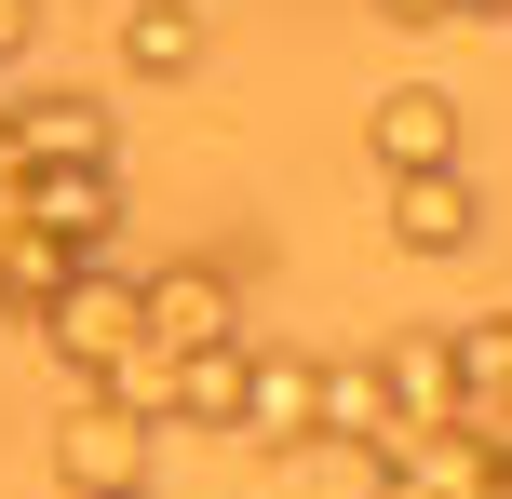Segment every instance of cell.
I'll return each mask as SVG.
<instances>
[{
	"label": "cell",
	"instance_id": "1",
	"mask_svg": "<svg viewBox=\"0 0 512 499\" xmlns=\"http://www.w3.org/2000/svg\"><path fill=\"white\" fill-rule=\"evenodd\" d=\"M135 338L149 351H230V338H256V311L216 257H176V270H135Z\"/></svg>",
	"mask_w": 512,
	"mask_h": 499
},
{
	"label": "cell",
	"instance_id": "2",
	"mask_svg": "<svg viewBox=\"0 0 512 499\" xmlns=\"http://www.w3.org/2000/svg\"><path fill=\"white\" fill-rule=\"evenodd\" d=\"M54 486H68V499H135V486H162V432L81 392L68 419H54Z\"/></svg>",
	"mask_w": 512,
	"mask_h": 499
},
{
	"label": "cell",
	"instance_id": "3",
	"mask_svg": "<svg viewBox=\"0 0 512 499\" xmlns=\"http://www.w3.org/2000/svg\"><path fill=\"white\" fill-rule=\"evenodd\" d=\"M108 149H122V122H108V95H81V81L0 95V162H14V176H41V162H108Z\"/></svg>",
	"mask_w": 512,
	"mask_h": 499
},
{
	"label": "cell",
	"instance_id": "4",
	"mask_svg": "<svg viewBox=\"0 0 512 499\" xmlns=\"http://www.w3.org/2000/svg\"><path fill=\"white\" fill-rule=\"evenodd\" d=\"M14 230L68 243V257H108V230H122V162H41V176H14Z\"/></svg>",
	"mask_w": 512,
	"mask_h": 499
},
{
	"label": "cell",
	"instance_id": "5",
	"mask_svg": "<svg viewBox=\"0 0 512 499\" xmlns=\"http://www.w3.org/2000/svg\"><path fill=\"white\" fill-rule=\"evenodd\" d=\"M41 338H54V365H68V378H95L108 351H135V270H122V257H81L68 284H54Z\"/></svg>",
	"mask_w": 512,
	"mask_h": 499
},
{
	"label": "cell",
	"instance_id": "6",
	"mask_svg": "<svg viewBox=\"0 0 512 499\" xmlns=\"http://www.w3.org/2000/svg\"><path fill=\"white\" fill-rule=\"evenodd\" d=\"M378 216L405 257H459L486 230V189H472V162H432V176H378Z\"/></svg>",
	"mask_w": 512,
	"mask_h": 499
},
{
	"label": "cell",
	"instance_id": "7",
	"mask_svg": "<svg viewBox=\"0 0 512 499\" xmlns=\"http://www.w3.org/2000/svg\"><path fill=\"white\" fill-rule=\"evenodd\" d=\"M364 149H378V176H432V162H459V95H445V81H391V95L364 108Z\"/></svg>",
	"mask_w": 512,
	"mask_h": 499
},
{
	"label": "cell",
	"instance_id": "8",
	"mask_svg": "<svg viewBox=\"0 0 512 499\" xmlns=\"http://www.w3.org/2000/svg\"><path fill=\"white\" fill-rule=\"evenodd\" d=\"M310 446H391V392H378V351H310Z\"/></svg>",
	"mask_w": 512,
	"mask_h": 499
},
{
	"label": "cell",
	"instance_id": "9",
	"mask_svg": "<svg viewBox=\"0 0 512 499\" xmlns=\"http://www.w3.org/2000/svg\"><path fill=\"white\" fill-rule=\"evenodd\" d=\"M108 54H122V81H189L216 54V27H203V0H122Z\"/></svg>",
	"mask_w": 512,
	"mask_h": 499
},
{
	"label": "cell",
	"instance_id": "10",
	"mask_svg": "<svg viewBox=\"0 0 512 499\" xmlns=\"http://www.w3.org/2000/svg\"><path fill=\"white\" fill-rule=\"evenodd\" d=\"M230 446H270V459L310 446V351H270V338L243 351V432Z\"/></svg>",
	"mask_w": 512,
	"mask_h": 499
},
{
	"label": "cell",
	"instance_id": "11",
	"mask_svg": "<svg viewBox=\"0 0 512 499\" xmlns=\"http://www.w3.org/2000/svg\"><path fill=\"white\" fill-rule=\"evenodd\" d=\"M243 351H256V338H230V351H176L162 432H243Z\"/></svg>",
	"mask_w": 512,
	"mask_h": 499
},
{
	"label": "cell",
	"instance_id": "12",
	"mask_svg": "<svg viewBox=\"0 0 512 499\" xmlns=\"http://www.w3.org/2000/svg\"><path fill=\"white\" fill-rule=\"evenodd\" d=\"M81 392H95V405H122V419H149V432H162V392H176V351H149V338H135V351H108V365L81 378Z\"/></svg>",
	"mask_w": 512,
	"mask_h": 499
},
{
	"label": "cell",
	"instance_id": "13",
	"mask_svg": "<svg viewBox=\"0 0 512 499\" xmlns=\"http://www.w3.org/2000/svg\"><path fill=\"white\" fill-rule=\"evenodd\" d=\"M27 27H41V0H0V68L27 54Z\"/></svg>",
	"mask_w": 512,
	"mask_h": 499
},
{
	"label": "cell",
	"instance_id": "14",
	"mask_svg": "<svg viewBox=\"0 0 512 499\" xmlns=\"http://www.w3.org/2000/svg\"><path fill=\"white\" fill-rule=\"evenodd\" d=\"M378 14H391V27H445L459 0H378Z\"/></svg>",
	"mask_w": 512,
	"mask_h": 499
},
{
	"label": "cell",
	"instance_id": "15",
	"mask_svg": "<svg viewBox=\"0 0 512 499\" xmlns=\"http://www.w3.org/2000/svg\"><path fill=\"white\" fill-rule=\"evenodd\" d=\"M459 14H486V27H499V14H512V0H459Z\"/></svg>",
	"mask_w": 512,
	"mask_h": 499
},
{
	"label": "cell",
	"instance_id": "16",
	"mask_svg": "<svg viewBox=\"0 0 512 499\" xmlns=\"http://www.w3.org/2000/svg\"><path fill=\"white\" fill-rule=\"evenodd\" d=\"M135 499H162V486H135Z\"/></svg>",
	"mask_w": 512,
	"mask_h": 499
}]
</instances>
